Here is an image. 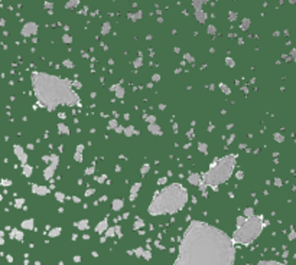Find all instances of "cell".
Wrapping results in <instances>:
<instances>
[{
  "label": "cell",
  "mask_w": 296,
  "mask_h": 265,
  "mask_svg": "<svg viewBox=\"0 0 296 265\" xmlns=\"http://www.w3.org/2000/svg\"><path fill=\"white\" fill-rule=\"evenodd\" d=\"M259 265H282V264H278V262H260Z\"/></svg>",
  "instance_id": "3957f363"
},
{
  "label": "cell",
  "mask_w": 296,
  "mask_h": 265,
  "mask_svg": "<svg viewBox=\"0 0 296 265\" xmlns=\"http://www.w3.org/2000/svg\"><path fill=\"white\" fill-rule=\"evenodd\" d=\"M261 229L260 225V219H253L250 222H247L243 228L240 229V232L236 233V239L238 242H243V244H248L250 241H253Z\"/></svg>",
  "instance_id": "7a4b0ae2"
},
{
  "label": "cell",
  "mask_w": 296,
  "mask_h": 265,
  "mask_svg": "<svg viewBox=\"0 0 296 265\" xmlns=\"http://www.w3.org/2000/svg\"><path fill=\"white\" fill-rule=\"evenodd\" d=\"M234 248L226 233L195 222L186 230L175 265H233Z\"/></svg>",
  "instance_id": "6da1fadb"
}]
</instances>
